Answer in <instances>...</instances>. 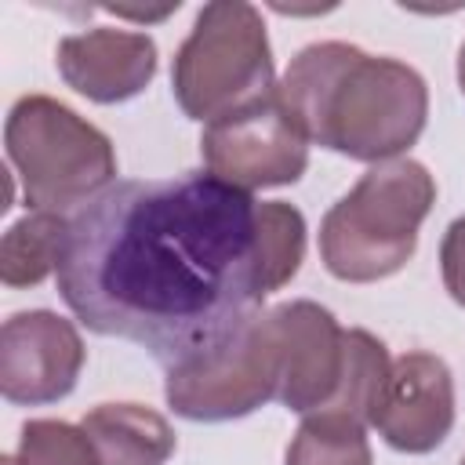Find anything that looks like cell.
Masks as SVG:
<instances>
[{
  "label": "cell",
  "mask_w": 465,
  "mask_h": 465,
  "mask_svg": "<svg viewBox=\"0 0 465 465\" xmlns=\"http://www.w3.org/2000/svg\"><path fill=\"white\" fill-rule=\"evenodd\" d=\"M69 218L51 211H29L0 240V280L7 287H36L58 272Z\"/></svg>",
  "instance_id": "obj_14"
},
{
  "label": "cell",
  "mask_w": 465,
  "mask_h": 465,
  "mask_svg": "<svg viewBox=\"0 0 465 465\" xmlns=\"http://www.w3.org/2000/svg\"><path fill=\"white\" fill-rule=\"evenodd\" d=\"M392 450L429 454L454 429V378L432 352H407L392 363L381 407L371 421Z\"/></svg>",
  "instance_id": "obj_10"
},
{
  "label": "cell",
  "mask_w": 465,
  "mask_h": 465,
  "mask_svg": "<svg viewBox=\"0 0 465 465\" xmlns=\"http://www.w3.org/2000/svg\"><path fill=\"white\" fill-rule=\"evenodd\" d=\"M287 465H371L367 425L323 411L305 414L287 447Z\"/></svg>",
  "instance_id": "obj_16"
},
{
  "label": "cell",
  "mask_w": 465,
  "mask_h": 465,
  "mask_svg": "<svg viewBox=\"0 0 465 465\" xmlns=\"http://www.w3.org/2000/svg\"><path fill=\"white\" fill-rule=\"evenodd\" d=\"M80 429L105 465H163L174 454V429L167 418L138 403H98L84 414Z\"/></svg>",
  "instance_id": "obj_12"
},
{
  "label": "cell",
  "mask_w": 465,
  "mask_h": 465,
  "mask_svg": "<svg viewBox=\"0 0 465 465\" xmlns=\"http://www.w3.org/2000/svg\"><path fill=\"white\" fill-rule=\"evenodd\" d=\"M440 269L450 298L465 309V218H454L440 243Z\"/></svg>",
  "instance_id": "obj_18"
},
{
  "label": "cell",
  "mask_w": 465,
  "mask_h": 465,
  "mask_svg": "<svg viewBox=\"0 0 465 465\" xmlns=\"http://www.w3.org/2000/svg\"><path fill=\"white\" fill-rule=\"evenodd\" d=\"M84 371L80 331L47 309L15 312L0 331V392L7 403H58Z\"/></svg>",
  "instance_id": "obj_8"
},
{
  "label": "cell",
  "mask_w": 465,
  "mask_h": 465,
  "mask_svg": "<svg viewBox=\"0 0 465 465\" xmlns=\"http://www.w3.org/2000/svg\"><path fill=\"white\" fill-rule=\"evenodd\" d=\"M167 403L189 421H232L280 392V352L269 312L247 316L222 345L167 371Z\"/></svg>",
  "instance_id": "obj_6"
},
{
  "label": "cell",
  "mask_w": 465,
  "mask_h": 465,
  "mask_svg": "<svg viewBox=\"0 0 465 465\" xmlns=\"http://www.w3.org/2000/svg\"><path fill=\"white\" fill-rule=\"evenodd\" d=\"M254 211L251 193L211 171L116 182L69 218L58 291L84 327L171 371L262 309Z\"/></svg>",
  "instance_id": "obj_1"
},
{
  "label": "cell",
  "mask_w": 465,
  "mask_h": 465,
  "mask_svg": "<svg viewBox=\"0 0 465 465\" xmlns=\"http://www.w3.org/2000/svg\"><path fill=\"white\" fill-rule=\"evenodd\" d=\"M203 163L214 178L251 193L269 185H291L309 167V138L283 113L276 87L203 127Z\"/></svg>",
  "instance_id": "obj_7"
},
{
  "label": "cell",
  "mask_w": 465,
  "mask_h": 465,
  "mask_svg": "<svg viewBox=\"0 0 465 465\" xmlns=\"http://www.w3.org/2000/svg\"><path fill=\"white\" fill-rule=\"evenodd\" d=\"M276 98L309 142L363 163L400 160L429 116V87L418 69L341 40L302 47L280 76Z\"/></svg>",
  "instance_id": "obj_2"
},
{
  "label": "cell",
  "mask_w": 465,
  "mask_h": 465,
  "mask_svg": "<svg viewBox=\"0 0 465 465\" xmlns=\"http://www.w3.org/2000/svg\"><path fill=\"white\" fill-rule=\"evenodd\" d=\"M458 465H465V458H461V461H458Z\"/></svg>",
  "instance_id": "obj_21"
},
{
  "label": "cell",
  "mask_w": 465,
  "mask_h": 465,
  "mask_svg": "<svg viewBox=\"0 0 465 465\" xmlns=\"http://www.w3.org/2000/svg\"><path fill=\"white\" fill-rule=\"evenodd\" d=\"M18 465H105V461L84 429L54 418H36L22 425Z\"/></svg>",
  "instance_id": "obj_17"
},
{
  "label": "cell",
  "mask_w": 465,
  "mask_h": 465,
  "mask_svg": "<svg viewBox=\"0 0 465 465\" xmlns=\"http://www.w3.org/2000/svg\"><path fill=\"white\" fill-rule=\"evenodd\" d=\"M269 327L280 352V392L276 400L294 414L323 411L345 367V331L316 302H283L269 309Z\"/></svg>",
  "instance_id": "obj_9"
},
{
  "label": "cell",
  "mask_w": 465,
  "mask_h": 465,
  "mask_svg": "<svg viewBox=\"0 0 465 465\" xmlns=\"http://www.w3.org/2000/svg\"><path fill=\"white\" fill-rule=\"evenodd\" d=\"M458 84H461V94H465V44L458 51Z\"/></svg>",
  "instance_id": "obj_19"
},
{
  "label": "cell",
  "mask_w": 465,
  "mask_h": 465,
  "mask_svg": "<svg viewBox=\"0 0 465 465\" xmlns=\"http://www.w3.org/2000/svg\"><path fill=\"white\" fill-rule=\"evenodd\" d=\"M4 145L33 211L62 214L84 207L116 178L113 142L47 94H25L11 105Z\"/></svg>",
  "instance_id": "obj_4"
},
{
  "label": "cell",
  "mask_w": 465,
  "mask_h": 465,
  "mask_svg": "<svg viewBox=\"0 0 465 465\" xmlns=\"http://www.w3.org/2000/svg\"><path fill=\"white\" fill-rule=\"evenodd\" d=\"M305 254V218L283 200H262L254 211V280L258 294H272L298 272Z\"/></svg>",
  "instance_id": "obj_15"
},
{
  "label": "cell",
  "mask_w": 465,
  "mask_h": 465,
  "mask_svg": "<svg viewBox=\"0 0 465 465\" xmlns=\"http://www.w3.org/2000/svg\"><path fill=\"white\" fill-rule=\"evenodd\" d=\"M436 203V182L418 160L374 163L320 222V258L345 283H374L400 272L418 225Z\"/></svg>",
  "instance_id": "obj_3"
},
{
  "label": "cell",
  "mask_w": 465,
  "mask_h": 465,
  "mask_svg": "<svg viewBox=\"0 0 465 465\" xmlns=\"http://www.w3.org/2000/svg\"><path fill=\"white\" fill-rule=\"evenodd\" d=\"M389 374H392L389 349H385L371 331H360V327L345 331L341 385H338L334 400L323 407V414H338V418L371 425L374 414H378V407H381Z\"/></svg>",
  "instance_id": "obj_13"
},
{
  "label": "cell",
  "mask_w": 465,
  "mask_h": 465,
  "mask_svg": "<svg viewBox=\"0 0 465 465\" xmlns=\"http://www.w3.org/2000/svg\"><path fill=\"white\" fill-rule=\"evenodd\" d=\"M58 73L91 102H127L156 76V44L131 29H87L58 44Z\"/></svg>",
  "instance_id": "obj_11"
},
{
  "label": "cell",
  "mask_w": 465,
  "mask_h": 465,
  "mask_svg": "<svg viewBox=\"0 0 465 465\" xmlns=\"http://www.w3.org/2000/svg\"><path fill=\"white\" fill-rule=\"evenodd\" d=\"M171 87L182 113L207 124L265 98L276 84L272 47L258 7L243 0L207 4L174 54Z\"/></svg>",
  "instance_id": "obj_5"
},
{
  "label": "cell",
  "mask_w": 465,
  "mask_h": 465,
  "mask_svg": "<svg viewBox=\"0 0 465 465\" xmlns=\"http://www.w3.org/2000/svg\"><path fill=\"white\" fill-rule=\"evenodd\" d=\"M0 465H18V458H0Z\"/></svg>",
  "instance_id": "obj_20"
}]
</instances>
